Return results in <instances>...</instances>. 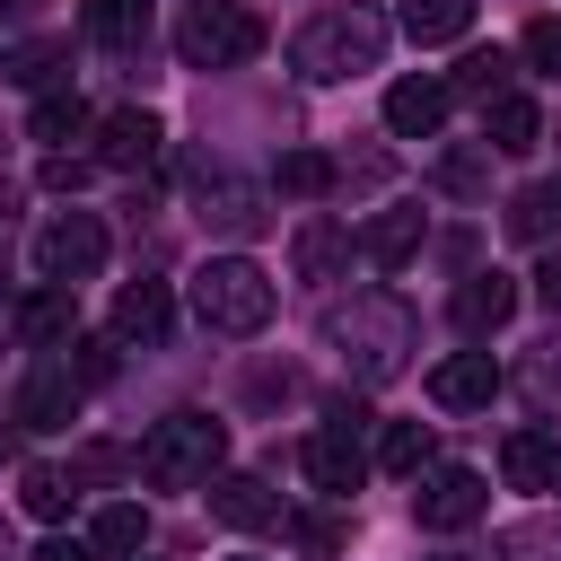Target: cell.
I'll return each instance as SVG.
<instances>
[{"instance_id": "cell-1", "label": "cell", "mask_w": 561, "mask_h": 561, "mask_svg": "<svg viewBox=\"0 0 561 561\" xmlns=\"http://www.w3.org/2000/svg\"><path fill=\"white\" fill-rule=\"evenodd\" d=\"M324 342L351 359V377L386 386V377H403V368H412L421 324H412V307H403L394 289H351L342 307H324Z\"/></svg>"}, {"instance_id": "cell-2", "label": "cell", "mask_w": 561, "mask_h": 561, "mask_svg": "<svg viewBox=\"0 0 561 561\" xmlns=\"http://www.w3.org/2000/svg\"><path fill=\"white\" fill-rule=\"evenodd\" d=\"M272 307H280V289H272V272H263L254 254H202V272H193V316H202V333L245 342V333L272 324Z\"/></svg>"}, {"instance_id": "cell-3", "label": "cell", "mask_w": 561, "mask_h": 561, "mask_svg": "<svg viewBox=\"0 0 561 561\" xmlns=\"http://www.w3.org/2000/svg\"><path fill=\"white\" fill-rule=\"evenodd\" d=\"M386 9L377 0H342V9H324V18H307V35L289 44V61L307 70V79H351V70H377L386 61Z\"/></svg>"}, {"instance_id": "cell-4", "label": "cell", "mask_w": 561, "mask_h": 561, "mask_svg": "<svg viewBox=\"0 0 561 561\" xmlns=\"http://www.w3.org/2000/svg\"><path fill=\"white\" fill-rule=\"evenodd\" d=\"M219 456H228V421H210V412H167V421L140 438V473H149L158 491H193V482H210Z\"/></svg>"}, {"instance_id": "cell-5", "label": "cell", "mask_w": 561, "mask_h": 561, "mask_svg": "<svg viewBox=\"0 0 561 561\" xmlns=\"http://www.w3.org/2000/svg\"><path fill=\"white\" fill-rule=\"evenodd\" d=\"M175 53H184V70H237L263 53V18L237 0H193L175 18Z\"/></svg>"}, {"instance_id": "cell-6", "label": "cell", "mask_w": 561, "mask_h": 561, "mask_svg": "<svg viewBox=\"0 0 561 561\" xmlns=\"http://www.w3.org/2000/svg\"><path fill=\"white\" fill-rule=\"evenodd\" d=\"M96 272H105V219H96V210L44 219V237H35V280H44V289H79V280H96Z\"/></svg>"}, {"instance_id": "cell-7", "label": "cell", "mask_w": 561, "mask_h": 561, "mask_svg": "<svg viewBox=\"0 0 561 561\" xmlns=\"http://www.w3.org/2000/svg\"><path fill=\"white\" fill-rule=\"evenodd\" d=\"M482 508H491V482H482L473 465H438V473L412 491V517H421L430 535H465V526H482Z\"/></svg>"}, {"instance_id": "cell-8", "label": "cell", "mask_w": 561, "mask_h": 561, "mask_svg": "<svg viewBox=\"0 0 561 561\" xmlns=\"http://www.w3.org/2000/svg\"><path fill=\"white\" fill-rule=\"evenodd\" d=\"M158 140H167V131H158L149 105H114V114H96V167H123V175H131V167L158 158Z\"/></svg>"}, {"instance_id": "cell-9", "label": "cell", "mask_w": 561, "mask_h": 561, "mask_svg": "<svg viewBox=\"0 0 561 561\" xmlns=\"http://www.w3.org/2000/svg\"><path fill=\"white\" fill-rule=\"evenodd\" d=\"M263 184H245V175H219V184H202V228L210 237H228V245H245V237H263Z\"/></svg>"}, {"instance_id": "cell-10", "label": "cell", "mask_w": 561, "mask_h": 561, "mask_svg": "<svg viewBox=\"0 0 561 561\" xmlns=\"http://www.w3.org/2000/svg\"><path fill=\"white\" fill-rule=\"evenodd\" d=\"M491 394H500V359L491 351H456V359L430 368V403L438 412H482Z\"/></svg>"}, {"instance_id": "cell-11", "label": "cell", "mask_w": 561, "mask_h": 561, "mask_svg": "<svg viewBox=\"0 0 561 561\" xmlns=\"http://www.w3.org/2000/svg\"><path fill=\"white\" fill-rule=\"evenodd\" d=\"M447 79H394L386 88V131L394 140H438V123H447Z\"/></svg>"}, {"instance_id": "cell-12", "label": "cell", "mask_w": 561, "mask_h": 561, "mask_svg": "<svg viewBox=\"0 0 561 561\" xmlns=\"http://www.w3.org/2000/svg\"><path fill=\"white\" fill-rule=\"evenodd\" d=\"M298 465H307V482H316V491H333V500H351V491L368 482V447H359L351 430H316Z\"/></svg>"}, {"instance_id": "cell-13", "label": "cell", "mask_w": 561, "mask_h": 561, "mask_svg": "<svg viewBox=\"0 0 561 561\" xmlns=\"http://www.w3.org/2000/svg\"><path fill=\"white\" fill-rule=\"evenodd\" d=\"M167 324H175V298H167V280H123L114 289V342H167Z\"/></svg>"}, {"instance_id": "cell-14", "label": "cell", "mask_w": 561, "mask_h": 561, "mask_svg": "<svg viewBox=\"0 0 561 561\" xmlns=\"http://www.w3.org/2000/svg\"><path fill=\"white\" fill-rule=\"evenodd\" d=\"M421 237H430V210L394 202V210H377V219L359 228V254H368L377 272H394V263H412V254H421Z\"/></svg>"}, {"instance_id": "cell-15", "label": "cell", "mask_w": 561, "mask_h": 561, "mask_svg": "<svg viewBox=\"0 0 561 561\" xmlns=\"http://www.w3.org/2000/svg\"><path fill=\"white\" fill-rule=\"evenodd\" d=\"M342 263H351V228L342 219H298V237H289V272L298 280H342Z\"/></svg>"}, {"instance_id": "cell-16", "label": "cell", "mask_w": 561, "mask_h": 561, "mask_svg": "<svg viewBox=\"0 0 561 561\" xmlns=\"http://www.w3.org/2000/svg\"><path fill=\"white\" fill-rule=\"evenodd\" d=\"M508 316H517V280L508 272H465L456 280V324L465 333H500Z\"/></svg>"}, {"instance_id": "cell-17", "label": "cell", "mask_w": 561, "mask_h": 561, "mask_svg": "<svg viewBox=\"0 0 561 561\" xmlns=\"http://www.w3.org/2000/svg\"><path fill=\"white\" fill-rule=\"evenodd\" d=\"M18 421H26V430H70V421H79V377H70V368H35V377L18 386Z\"/></svg>"}, {"instance_id": "cell-18", "label": "cell", "mask_w": 561, "mask_h": 561, "mask_svg": "<svg viewBox=\"0 0 561 561\" xmlns=\"http://www.w3.org/2000/svg\"><path fill=\"white\" fill-rule=\"evenodd\" d=\"M535 140H543V105H535V96H517V88H508L500 105H482V149H500V158H526Z\"/></svg>"}, {"instance_id": "cell-19", "label": "cell", "mask_w": 561, "mask_h": 561, "mask_svg": "<svg viewBox=\"0 0 561 561\" xmlns=\"http://www.w3.org/2000/svg\"><path fill=\"white\" fill-rule=\"evenodd\" d=\"M210 517H219V526H272L280 500H272L263 473H210Z\"/></svg>"}, {"instance_id": "cell-20", "label": "cell", "mask_w": 561, "mask_h": 561, "mask_svg": "<svg viewBox=\"0 0 561 561\" xmlns=\"http://www.w3.org/2000/svg\"><path fill=\"white\" fill-rule=\"evenodd\" d=\"M508 79H517V53L482 44V53H465V61L447 70V96H465V105H500V96H508Z\"/></svg>"}, {"instance_id": "cell-21", "label": "cell", "mask_w": 561, "mask_h": 561, "mask_svg": "<svg viewBox=\"0 0 561 561\" xmlns=\"http://www.w3.org/2000/svg\"><path fill=\"white\" fill-rule=\"evenodd\" d=\"M500 473H508L517 491H561V438H543V430H517V438L500 447Z\"/></svg>"}, {"instance_id": "cell-22", "label": "cell", "mask_w": 561, "mask_h": 561, "mask_svg": "<svg viewBox=\"0 0 561 561\" xmlns=\"http://www.w3.org/2000/svg\"><path fill=\"white\" fill-rule=\"evenodd\" d=\"M88 543H96V561H140L149 552V508L140 500H105L96 526H88Z\"/></svg>"}, {"instance_id": "cell-23", "label": "cell", "mask_w": 561, "mask_h": 561, "mask_svg": "<svg viewBox=\"0 0 561 561\" xmlns=\"http://www.w3.org/2000/svg\"><path fill=\"white\" fill-rule=\"evenodd\" d=\"M61 61H70V44H61V35H26V44H9V53H0V79H18V88H35V96H53V88H61Z\"/></svg>"}, {"instance_id": "cell-24", "label": "cell", "mask_w": 561, "mask_h": 561, "mask_svg": "<svg viewBox=\"0 0 561 561\" xmlns=\"http://www.w3.org/2000/svg\"><path fill=\"white\" fill-rule=\"evenodd\" d=\"M79 333V298L70 289H35L26 307H18V342L26 351H53V342H70Z\"/></svg>"}, {"instance_id": "cell-25", "label": "cell", "mask_w": 561, "mask_h": 561, "mask_svg": "<svg viewBox=\"0 0 561 561\" xmlns=\"http://www.w3.org/2000/svg\"><path fill=\"white\" fill-rule=\"evenodd\" d=\"M79 131H96V114L70 96V88H53V96H35V114H26V140H44V158L61 149V140H79Z\"/></svg>"}, {"instance_id": "cell-26", "label": "cell", "mask_w": 561, "mask_h": 561, "mask_svg": "<svg viewBox=\"0 0 561 561\" xmlns=\"http://www.w3.org/2000/svg\"><path fill=\"white\" fill-rule=\"evenodd\" d=\"M394 26H403L412 44H456V35L473 26V0H403Z\"/></svg>"}, {"instance_id": "cell-27", "label": "cell", "mask_w": 561, "mask_h": 561, "mask_svg": "<svg viewBox=\"0 0 561 561\" xmlns=\"http://www.w3.org/2000/svg\"><path fill=\"white\" fill-rule=\"evenodd\" d=\"M70 500H79V482H70L61 465H26V473H18V508H26V517L61 526V517H70Z\"/></svg>"}, {"instance_id": "cell-28", "label": "cell", "mask_w": 561, "mask_h": 561, "mask_svg": "<svg viewBox=\"0 0 561 561\" xmlns=\"http://www.w3.org/2000/svg\"><path fill=\"white\" fill-rule=\"evenodd\" d=\"M88 35L114 44V53H131L149 35V0H88Z\"/></svg>"}, {"instance_id": "cell-29", "label": "cell", "mask_w": 561, "mask_h": 561, "mask_svg": "<svg viewBox=\"0 0 561 561\" xmlns=\"http://www.w3.org/2000/svg\"><path fill=\"white\" fill-rule=\"evenodd\" d=\"M430 447H438L430 421H386V430H377V465H386V473H421Z\"/></svg>"}, {"instance_id": "cell-30", "label": "cell", "mask_w": 561, "mask_h": 561, "mask_svg": "<svg viewBox=\"0 0 561 561\" xmlns=\"http://www.w3.org/2000/svg\"><path fill=\"white\" fill-rule=\"evenodd\" d=\"M561 228V184H526L517 202H508V237H526V245H543Z\"/></svg>"}, {"instance_id": "cell-31", "label": "cell", "mask_w": 561, "mask_h": 561, "mask_svg": "<svg viewBox=\"0 0 561 561\" xmlns=\"http://www.w3.org/2000/svg\"><path fill=\"white\" fill-rule=\"evenodd\" d=\"M517 61H526V70H543V79H561V18H526Z\"/></svg>"}, {"instance_id": "cell-32", "label": "cell", "mask_w": 561, "mask_h": 561, "mask_svg": "<svg viewBox=\"0 0 561 561\" xmlns=\"http://www.w3.org/2000/svg\"><path fill=\"white\" fill-rule=\"evenodd\" d=\"M526 394H535V412H561V333L526 359Z\"/></svg>"}, {"instance_id": "cell-33", "label": "cell", "mask_w": 561, "mask_h": 561, "mask_svg": "<svg viewBox=\"0 0 561 561\" xmlns=\"http://www.w3.org/2000/svg\"><path fill=\"white\" fill-rule=\"evenodd\" d=\"M324 184H333V158L324 149H289L280 158V193H324Z\"/></svg>"}, {"instance_id": "cell-34", "label": "cell", "mask_w": 561, "mask_h": 561, "mask_svg": "<svg viewBox=\"0 0 561 561\" xmlns=\"http://www.w3.org/2000/svg\"><path fill=\"white\" fill-rule=\"evenodd\" d=\"M44 184H53V193H79V184H88V158L53 149V158H44Z\"/></svg>"}, {"instance_id": "cell-35", "label": "cell", "mask_w": 561, "mask_h": 561, "mask_svg": "<svg viewBox=\"0 0 561 561\" xmlns=\"http://www.w3.org/2000/svg\"><path fill=\"white\" fill-rule=\"evenodd\" d=\"M438 184H447V193H473V184H482V158H473V149L438 158Z\"/></svg>"}, {"instance_id": "cell-36", "label": "cell", "mask_w": 561, "mask_h": 561, "mask_svg": "<svg viewBox=\"0 0 561 561\" xmlns=\"http://www.w3.org/2000/svg\"><path fill=\"white\" fill-rule=\"evenodd\" d=\"M324 430H351V438H359V430H368V403H359V394H333V403H324Z\"/></svg>"}, {"instance_id": "cell-37", "label": "cell", "mask_w": 561, "mask_h": 561, "mask_svg": "<svg viewBox=\"0 0 561 561\" xmlns=\"http://www.w3.org/2000/svg\"><path fill=\"white\" fill-rule=\"evenodd\" d=\"M26 561H96V543H79V535H44Z\"/></svg>"}, {"instance_id": "cell-38", "label": "cell", "mask_w": 561, "mask_h": 561, "mask_svg": "<svg viewBox=\"0 0 561 561\" xmlns=\"http://www.w3.org/2000/svg\"><path fill=\"white\" fill-rule=\"evenodd\" d=\"M535 298H543V316L561 324V254H543V263H535Z\"/></svg>"}, {"instance_id": "cell-39", "label": "cell", "mask_w": 561, "mask_h": 561, "mask_svg": "<svg viewBox=\"0 0 561 561\" xmlns=\"http://www.w3.org/2000/svg\"><path fill=\"white\" fill-rule=\"evenodd\" d=\"M114 377V351L105 342H79V386H105Z\"/></svg>"}, {"instance_id": "cell-40", "label": "cell", "mask_w": 561, "mask_h": 561, "mask_svg": "<svg viewBox=\"0 0 561 561\" xmlns=\"http://www.w3.org/2000/svg\"><path fill=\"white\" fill-rule=\"evenodd\" d=\"M0 561H18V543H9V526H0Z\"/></svg>"}, {"instance_id": "cell-41", "label": "cell", "mask_w": 561, "mask_h": 561, "mask_svg": "<svg viewBox=\"0 0 561 561\" xmlns=\"http://www.w3.org/2000/svg\"><path fill=\"white\" fill-rule=\"evenodd\" d=\"M237 561H254V552H237Z\"/></svg>"}]
</instances>
